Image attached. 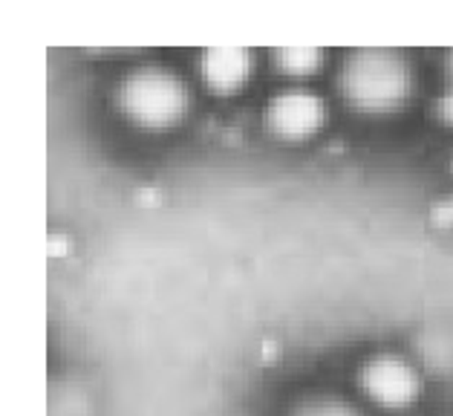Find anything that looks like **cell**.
<instances>
[{
	"mask_svg": "<svg viewBox=\"0 0 453 416\" xmlns=\"http://www.w3.org/2000/svg\"><path fill=\"white\" fill-rule=\"evenodd\" d=\"M341 87L349 102L364 111H387L411 90V70L402 52L387 47H361L347 52L341 61Z\"/></svg>",
	"mask_w": 453,
	"mask_h": 416,
	"instance_id": "cell-1",
	"label": "cell"
},
{
	"mask_svg": "<svg viewBox=\"0 0 453 416\" xmlns=\"http://www.w3.org/2000/svg\"><path fill=\"white\" fill-rule=\"evenodd\" d=\"M434 217H439V220H453V194L434 205Z\"/></svg>",
	"mask_w": 453,
	"mask_h": 416,
	"instance_id": "cell-9",
	"label": "cell"
},
{
	"mask_svg": "<svg viewBox=\"0 0 453 416\" xmlns=\"http://www.w3.org/2000/svg\"><path fill=\"white\" fill-rule=\"evenodd\" d=\"M292 416H364L356 404H349L347 399L329 397V393H318V397H306L303 402H297V408Z\"/></svg>",
	"mask_w": 453,
	"mask_h": 416,
	"instance_id": "cell-6",
	"label": "cell"
},
{
	"mask_svg": "<svg viewBox=\"0 0 453 416\" xmlns=\"http://www.w3.org/2000/svg\"><path fill=\"white\" fill-rule=\"evenodd\" d=\"M251 56L246 47L237 43H214V47H203L196 56V67H200L203 79L217 87V90H231L237 87L249 73Z\"/></svg>",
	"mask_w": 453,
	"mask_h": 416,
	"instance_id": "cell-5",
	"label": "cell"
},
{
	"mask_svg": "<svg viewBox=\"0 0 453 416\" xmlns=\"http://www.w3.org/2000/svg\"><path fill=\"white\" fill-rule=\"evenodd\" d=\"M119 104L142 125H168L185 107V87L168 67L142 64L130 67L119 81Z\"/></svg>",
	"mask_w": 453,
	"mask_h": 416,
	"instance_id": "cell-2",
	"label": "cell"
},
{
	"mask_svg": "<svg viewBox=\"0 0 453 416\" xmlns=\"http://www.w3.org/2000/svg\"><path fill=\"white\" fill-rule=\"evenodd\" d=\"M439 113L445 116L448 122H453V84L439 96Z\"/></svg>",
	"mask_w": 453,
	"mask_h": 416,
	"instance_id": "cell-8",
	"label": "cell"
},
{
	"mask_svg": "<svg viewBox=\"0 0 453 416\" xmlns=\"http://www.w3.org/2000/svg\"><path fill=\"white\" fill-rule=\"evenodd\" d=\"M324 102L309 87H283L266 102V125L286 139H301L320 125Z\"/></svg>",
	"mask_w": 453,
	"mask_h": 416,
	"instance_id": "cell-4",
	"label": "cell"
},
{
	"mask_svg": "<svg viewBox=\"0 0 453 416\" xmlns=\"http://www.w3.org/2000/svg\"><path fill=\"white\" fill-rule=\"evenodd\" d=\"M358 388L372 404L402 411L418 397V370L399 353H372L358 367Z\"/></svg>",
	"mask_w": 453,
	"mask_h": 416,
	"instance_id": "cell-3",
	"label": "cell"
},
{
	"mask_svg": "<svg viewBox=\"0 0 453 416\" xmlns=\"http://www.w3.org/2000/svg\"><path fill=\"white\" fill-rule=\"evenodd\" d=\"M272 58L286 73H306L318 64L320 52L315 47H309V43H286V47L272 50Z\"/></svg>",
	"mask_w": 453,
	"mask_h": 416,
	"instance_id": "cell-7",
	"label": "cell"
},
{
	"mask_svg": "<svg viewBox=\"0 0 453 416\" xmlns=\"http://www.w3.org/2000/svg\"><path fill=\"white\" fill-rule=\"evenodd\" d=\"M445 61H448V70L453 73V50L448 52V56H445Z\"/></svg>",
	"mask_w": 453,
	"mask_h": 416,
	"instance_id": "cell-10",
	"label": "cell"
}]
</instances>
